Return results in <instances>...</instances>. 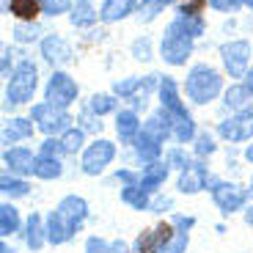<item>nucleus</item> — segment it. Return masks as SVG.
<instances>
[{"label": "nucleus", "mask_w": 253, "mask_h": 253, "mask_svg": "<svg viewBox=\"0 0 253 253\" xmlns=\"http://www.w3.org/2000/svg\"><path fill=\"white\" fill-rule=\"evenodd\" d=\"M121 198H124V204H129L132 209H149V193H146L140 184H135V187H124L121 190Z\"/></svg>", "instance_id": "obj_27"}, {"label": "nucleus", "mask_w": 253, "mask_h": 253, "mask_svg": "<svg viewBox=\"0 0 253 253\" xmlns=\"http://www.w3.org/2000/svg\"><path fill=\"white\" fill-rule=\"evenodd\" d=\"M196 152L201 154V157H204V154H212V152H215V140H212V135H209V132H201V135H198Z\"/></svg>", "instance_id": "obj_37"}, {"label": "nucleus", "mask_w": 253, "mask_h": 253, "mask_svg": "<svg viewBox=\"0 0 253 253\" xmlns=\"http://www.w3.org/2000/svg\"><path fill=\"white\" fill-rule=\"evenodd\" d=\"M220 75H217L212 66H207V63H201V66H196V69L190 72L187 83H184V88H187V96L193 102H198V105H204V102H212L217 94H220Z\"/></svg>", "instance_id": "obj_2"}, {"label": "nucleus", "mask_w": 253, "mask_h": 253, "mask_svg": "<svg viewBox=\"0 0 253 253\" xmlns=\"http://www.w3.org/2000/svg\"><path fill=\"white\" fill-rule=\"evenodd\" d=\"M0 190L11 198H19V196H28V184L22 179H11V176H3L0 179Z\"/></svg>", "instance_id": "obj_29"}, {"label": "nucleus", "mask_w": 253, "mask_h": 253, "mask_svg": "<svg viewBox=\"0 0 253 253\" xmlns=\"http://www.w3.org/2000/svg\"><path fill=\"white\" fill-rule=\"evenodd\" d=\"M245 77H248V88H251V91H253V69H251V72H248V75H245Z\"/></svg>", "instance_id": "obj_47"}, {"label": "nucleus", "mask_w": 253, "mask_h": 253, "mask_svg": "<svg viewBox=\"0 0 253 253\" xmlns=\"http://www.w3.org/2000/svg\"><path fill=\"white\" fill-rule=\"evenodd\" d=\"M154 3H160V6H168V3H173V0H154Z\"/></svg>", "instance_id": "obj_49"}, {"label": "nucleus", "mask_w": 253, "mask_h": 253, "mask_svg": "<svg viewBox=\"0 0 253 253\" xmlns=\"http://www.w3.org/2000/svg\"><path fill=\"white\" fill-rule=\"evenodd\" d=\"M61 146H63V154L80 152V146H83V129H66V135H63Z\"/></svg>", "instance_id": "obj_30"}, {"label": "nucleus", "mask_w": 253, "mask_h": 253, "mask_svg": "<svg viewBox=\"0 0 253 253\" xmlns=\"http://www.w3.org/2000/svg\"><path fill=\"white\" fill-rule=\"evenodd\" d=\"M25 240H28V245H31V251H39V248L44 245V240H47L44 228H42V215H36V212L28 217V234H25Z\"/></svg>", "instance_id": "obj_23"}, {"label": "nucleus", "mask_w": 253, "mask_h": 253, "mask_svg": "<svg viewBox=\"0 0 253 253\" xmlns=\"http://www.w3.org/2000/svg\"><path fill=\"white\" fill-rule=\"evenodd\" d=\"M17 228H19V212H17V207L3 204V207H0V234L8 237V234H14Z\"/></svg>", "instance_id": "obj_26"}, {"label": "nucleus", "mask_w": 253, "mask_h": 253, "mask_svg": "<svg viewBox=\"0 0 253 253\" xmlns=\"http://www.w3.org/2000/svg\"><path fill=\"white\" fill-rule=\"evenodd\" d=\"M42 55H44L50 63L61 66V63L69 61L72 50H69V44H66V42H63L61 36H47L44 42H42Z\"/></svg>", "instance_id": "obj_16"}, {"label": "nucleus", "mask_w": 253, "mask_h": 253, "mask_svg": "<svg viewBox=\"0 0 253 253\" xmlns=\"http://www.w3.org/2000/svg\"><path fill=\"white\" fill-rule=\"evenodd\" d=\"M245 0H209V6L215 8V11H237Z\"/></svg>", "instance_id": "obj_38"}, {"label": "nucleus", "mask_w": 253, "mask_h": 253, "mask_svg": "<svg viewBox=\"0 0 253 253\" xmlns=\"http://www.w3.org/2000/svg\"><path fill=\"white\" fill-rule=\"evenodd\" d=\"M160 50H163V58L171 63V66H182L190 58V52H193V36L184 31V25L179 19H173L171 25H168Z\"/></svg>", "instance_id": "obj_3"}, {"label": "nucleus", "mask_w": 253, "mask_h": 253, "mask_svg": "<svg viewBox=\"0 0 253 253\" xmlns=\"http://www.w3.org/2000/svg\"><path fill=\"white\" fill-rule=\"evenodd\" d=\"M61 171H63V168H61V160L42 154V157L36 160V171H33V173H36L39 179H58V176H61Z\"/></svg>", "instance_id": "obj_25"}, {"label": "nucleus", "mask_w": 253, "mask_h": 253, "mask_svg": "<svg viewBox=\"0 0 253 253\" xmlns=\"http://www.w3.org/2000/svg\"><path fill=\"white\" fill-rule=\"evenodd\" d=\"M75 234H77V228L69 226L58 212H50V215H47V240H50L52 245H63V242H69Z\"/></svg>", "instance_id": "obj_14"}, {"label": "nucleus", "mask_w": 253, "mask_h": 253, "mask_svg": "<svg viewBox=\"0 0 253 253\" xmlns=\"http://www.w3.org/2000/svg\"><path fill=\"white\" fill-rule=\"evenodd\" d=\"M160 102H163V110L171 116V126H173V138L179 143H187L193 135H196V126H193V119L184 110L182 99H179V88L171 77H163L160 80Z\"/></svg>", "instance_id": "obj_1"}, {"label": "nucleus", "mask_w": 253, "mask_h": 253, "mask_svg": "<svg viewBox=\"0 0 253 253\" xmlns=\"http://www.w3.org/2000/svg\"><path fill=\"white\" fill-rule=\"evenodd\" d=\"M217 132L228 140V143H242L253 135V113H240L228 121H220Z\"/></svg>", "instance_id": "obj_11"}, {"label": "nucleus", "mask_w": 253, "mask_h": 253, "mask_svg": "<svg viewBox=\"0 0 253 253\" xmlns=\"http://www.w3.org/2000/svg\"><path fill=\"white\" fill-rule=\"evenodd\" d=\"M75 99H77V83L69 75H63V72H55L50 77V83H47V105L63 110Z\"/></svg>", "instance_id": "obj_6"}, {"label": "nucleus", "mask_w": 253, "mask_h": 253, "mask_svg": "<svg viewBox=\"0 0 253 253\" xmlns=\"http://www.w3.org/2000/svg\"><path fill=\"white\" fill-rule=\"evenodd\" d=\"M135 58H140V61H149V39H140V42H135Z\"/></svg>", "instance_id": "obj_41"}, {"label": "nucleus", "mask_w": 253, "mask_h": 253, "mask_svg": "<svg viewBox=\"0 0 253 253\" xmlns=\"http://www.w3.org/2000/svg\"><path fill=\"white\" fill-rule=\"evenodd\" d=\"M184 251H187V231H176V237L168 242V248L163 253H184Z\"/></svg>", "instance_id": "obj_35"}, {"label": "nucleus", "mask_w": 253, "mask_h": 253, "mask_svg": "<svg viewBox=\"0 0 253 253\" xmlns=\"http://www.w3.org/2000/svg\"><path fill=\"white\" fill-rule=\"evenodd\" d=\"M226 105L237 113H253V91L248 85H231L226 91Z\"/></svg>", "instance_id": "obj_17"}, {"label": "nucleus", "mask_w": 253, "mask_h": 253, "mask_svg": "<svg viewBox=\"0 0 253 253\" xmlns=\"http://www.w3.org/2000/svg\"><path fill=\"white\" fill-rule=\"evenodd\" d=\"M168 168H171V165H160V163L149 165V168L140 173V187H143L146 193H152V190L163 187L165 176H168Z\"/></svg>", "instance_id": "obj_19"}, {"label": "nucleus", "mask_w": 253, "mask_h": 253, "mask_svg": "<svg viewBox=\"0 0 253 253\" xmlns=\"http://www.w3.org/2000/svg\"><path fill=\"white\" fill-rule=\"evenodd\" d=\"M245 160H248V163H253V143L245 149Z\"/></svg>", "instance_id": "obj_45"}, {"label": "nucleus", "mask_w": 253, "mask_h": 253, "mask_svg": "<svg viewBox=\"0 0 253 253\" xmlns=\"http://www.w3.org/2000/svg\"><path fill=\"white\" fill-rule=\"evenodd\" d=\"M209 190H212V198H215L217 209H220L223 215H231V212L245 207L248 193L240 184H226V182H217L215 176H209Z\"/></svg>", "instance_id": "obj_5"}, {"label": "nucleus", "mask_w": 253, "mask_h": 253, "mask_svg": "<svg viewBox=\"0 0 253 253\" xmlns=\"http://www.w3.org/2000/svg\"><path fill=\"white\" fill-rule=\"evenodd\" d=\"M0 253H17L14 248H8V245H0Z\"/></svg>", "instance_id": "obj_48"}, {"label": "nucleus", "mask_w": 253, "mask_h": 253, "mask_svg": "<svg viewBox=\"0 0 253 253\" xmlns=\"http://www.w3.org/2000/svg\"><path fill=\"white\" fill-rule=\"evenodd\" d=\"M168 165H171V168H190V157H187V152H184V149H173L171 154H168Z\"/></svg>", "instance_id": "obj_36"}, {"label": "nucleus", "mask_w": 253, "mask_h": 253, "mask_svg": "<svg viewBox=\"0 0 253 253\" xmlns=\"http://www.w3.org/2000/svg\"><path fill=\"white\" fill-rule=\"evenodd\" d=\"M39 3H42V11L50 14V17H58V14H63V11L72 8L69 0H39Z\"/></svg>", "instance_id": "obj_31"}, {"label": "nucleus", "mask_w": 253, "mask_h": 253, "mask_svg": "<svg viewBox=\"0 0 253 253\" xmlns=\"http://www.w3.org/2000/svg\"><path fill=\"white\" fill-rule=\"evenodd\" d=\"M14 33H17L19 42H33L36 33H39V25H36V22H22V25L14 28Z\"/></svg>", "instance_id": "obj_34"}, {"label": "nucleus", "mask_w": 253, "mask_h": 253, "mask_svg": "<svg viewBox=\"0 0 253 253\" xmlns=\"http://www.w3.org/2000/svg\"><path fill=\"white\" fill-rule=\"evenodd\" d=\"M55 212H58V215H61L66 223H69V226H75L77 231H80L83 220L88 217V204L83 201L80 196H66L61 204H58V209H55Z\"/></svg>", "instance_id": "obj_12"}, {"label": "nucleus", "mask_w": 253, "mask_h": 253, "mask_svg": "<svg viewBox=\"0 0 253 253\" xmlns=\"http://www.w3.org/2000/svg\"><path fill=\"white\" fill-rule=\"evenodd\" d=\"M251 196H253V179H251Z\"/></svg>", "instance_id": "obj_51"}, {"label": "nucleus", "mask_w": 253, "mask_h": 253, "mask_svg": "<svg viewBox=\"0 0 253 253\" xmlns=\"http://www.w3.org/2000/svg\"><path fill=\"white\" fill-rule=\"evenodd\" d=\"M8 11H11L14 17L25 19V22H33L36 14L42 11V3H39V0H11V3H8Z\"/></svg>", "instance_id": "obj_22"}, {"label": "nucleus", "mask_w": 253, "mask_h": 253, "mask_svg": "<svg viewBox=\"0 0 253 253\" xmlns=\"http://www.w3.org/2000/svg\"><path fill=\"white\" fill-rule=\"evenodd\" d=\"M245 223H248V226H253V207L245 212Z\"/></svg>", "instance_id": "obj_44"}, {"label": "nucleus", "mask_w": 253, "mask_h": 253, "mask_svg": "<svg viewBox=\"0 0 253 253\" xmlns=\"http://www.w3.org/2000/svg\"><path fill=\"white\" fill-rule=\"evenodd\" d=\"M116 132H119V140L121 143H132L140 132V121L132 110H121L116 116Z\"/></svg>", "instance_id": "obj_18"}, {"label": "nucleus", "mask_w": 253, "mask_h": 253, "mask_svg": "<svg viewBox=\"0 0 253 253\" xmlns=\"http://www.w3.org/2000/svg\"><path fill=\"white\" fill-rule=\"evenodd\" d=\"M113 157H116V146L110 140H96L83 154V171L88 173V176H96V173H102L113 163Z\"/></svg>", "instance_id": "obj_7"}, {"label": "nucleus", "mask_w": 253, "mask_h": 253, "mask_svg": "<svg viewBox=\"0 0 253 253\" xmlns=\"http://www.w3.org/2000/svg\"><path fill=\"white\" fill-rule=\"evenodd\" d=\"M135 0H105L102 6V19L105 22H116V19H124L126 14L132 11Z\"/></svg>", "instance_id": "obj_21"}, {"label": "nucleus", "mask_w": 253, "mask_h": 253, "mask_svg": "<svg viewBox=\"0 0 253 253\" xmlns=\"http://www.w3.org/2000/svg\"><path fill=\"white\" fill-rule=\"evenodd\" d=\"M91 110H94L96 116H102V113H110V110H116V99H113V96H105V94H99V96H94V99H91Z\"/></svg>", "instance_id": "obj_32"}, {"label": "nucleus", "mask_w": 253, "mask_h": 253, "mask_svg": "<svg viewBox=\"0 0 253 253\" xmlns=\"http://www.w3.org/2000/svg\"><path fill=\"white\" fill-rule=\"evenodd\" d=\"M3 160H6L8 171L19 173V176H28V173L36 171V157H33L28 149H8Z\"/></svg>", "instance_id": "obj_15"}, {"label": "nucleus", "mask_w": 253, "mask_h": 253, "mask_svg": "<svg viewBox=\"0 0 253 253\" xmlns=\"http://www.w3.org/2000/svg\"><path fill=\"white\" fill-rule=\"evenodd\" d=\"M126 245L124 242H105L99 240V237H91L88 242H85V253H124Z\"/></svg>", "instance_id": "obj_28"}, {"label": "nucleus", "mask_w": 253, "mask_h": 253, "mask_svg": "<svg viewBox=\"0 0 253 253\" xmlns=\"http://www.w3.org/2000/svg\"><path fill=\"white\" fill-rule=\"evenodd\" d=\"M209 184V171L204 163H190V168H184L182 176H179V190L193 196L198 190H204Z\"/></svg>", "instance_id": "obj_13"}, {"label": "nucleus", "mask_w": 253, "mask_h": 253, "mask_svg": "<svg viewBox=\"0 0 253 253\" xmlns=\"http://www.w3.org/2000/svg\"><path fill=\"white\" fill-rule=\"evenodd\" d=\"M3 75H8V52L3 55Z\"/></svg>", "instance_id": "obj_46"}, {"label": "nucleus", "mask_w": 253, "mask_h": 253, "mask_svg": "<svg viewBox=\"0 0 253 253\" xmlns=\"http://www.w3.org/2000/svg\"><path fill=\"white\" fill-rule=\"evenodd\" d=\"M58 152H63L61 140H52V138H47V140H44V146H42V154H47V157H55Z\"/></svg>", "instance_id": "obj_40"}, {"label": "nucleus", "mask_w": 253, "mask_h": 253, "mask_svg": "<svg viewBox=\"0 0 253 253\" xmlns=\"http://www.w3.org/2000/svg\"><path fill=\"white\" fill-rule=\"evenodd\" d=\"M138 88H140V80H138V77H129V80H119V83L113 85V91H116L119 96H132Z\"/></svg>", "instance_id": "obj_33"}, {"label": "nucleus", "mask_w": 253, "mask_h": 253, "mask_svg": "<svg viewBox=\"0 0 253 253\" xmlns=\"http://www.w3.org/2000/svg\"><path fill=\"white\" fill-rule=\"evenodd\" d=\"M31 135H33V124L28 119H11L6 124V129H3V140L6 143H17V140L31 138Z\"/></svg>", "instance_id": "obj_20"}, {"label": "nucleus", "mask_w": 253, "mask_h": 253, "mask_svg": "<svg viewBox=\"0 0 253 253\" xmlns=\"http://www.w3.org/2000/svg\"><path fill=\"white\" fill-rule=\"evenodd\" d=\"M33 91H36V66L31 61H25L19 63L17 72H14L11 83L6 88V96L11 105H22V102H28L33 96Z\"/></svg>", "instance_id": "obj_4"}, {"label": "nucleus", "mask_w": 253, "mask_h": 253, "mask_svg": "<svg viewBox=\"0 0 253 253\" xmlns=\"http://www.w3.org/2000/svg\"><path fill=\"white\" fill-rule=\"evenodd\" d=\"M168 207H171V198H157V201L152 204V212H165Z\"/></svg>", "instance_id": "obj_43"}, {"label": "nucleus", "mask_w": 253, "mask_h": 253, "mask_svg": "<svg viewBox=\"0 0 253 253\" xmlns=\"http://www.w3.org/2000/svg\"><path fill=\"white\" fill-rule=\"evenodd\" d=\"M223 63L231 77H245L248 69V58H251V44L248 42H231V44L223 47Z\"/></svg>", "instance_id": "obj_10"}, {"label": "nucleus", "mask_w": 253, "mask_h": 253, "mask_svg": "<svg viewBox=\"0 0 253 253\" xmlns=\"http://www.w3.org/2000/svg\"><path fill=\"white\" fill-rule=\"evenodd\" d=\"M245 3H248V6H251V8H253V0H245Z\"/></svg>", "instance_id": "obj_50"}, {"label": "nucleus", "mask_w": 253, "mask_h": 253, "mask_svg": "<svg viewBox=\"0 0 253 253\" xmlns=\"http://www.w3.org/2000/svg\"><path fill=\"white\" fill-rule=\"evenodd\" d=\"M94 19H96V11L91 8L88 0H75V8H72V25L88 28Z\"/></svg>", "instance_id": "obj_24"}, {"label": "nucleus", "mask_w": 253, "mask_h": 253, "mask_svg": "<svg viewBox=\"0 0 253 253\" xmlns=\"http://www.w3.org/2000/svg\"><path fill=\"white\" fill-rule=\"evenodd\" d=\"M204 6H207V0H184L182 8H179V14H190V17H196L198 8H204Z\"/></svg>", "instance_id": "obj_39"}, {"label": "nucleus", "mask_w": 253, "mask_h": 253, "mask_svg": "<svg viewBox=\"0 0 253 253\" xmlns=\"http://www.w3.org/2000/svg\"><path fill=\"white\" fill-rule=\"evenodd\" d=\"M173 226H176V231H187V228L196 226V220L193 217H184V215H176L173 217Z\"/></svg>", "instance_id": "obj_42"}, {"label": "nucleus", "mask_w": 253, "mask_h": 253, "mask_svg": "<svg viewBox=\"0 0 253 253\" xmlns=\"http://www.w3.org/2000/svg\"><path fill=\"white\" fill-rule=\"evenodd\" d=\"M173 237H176L173 226H168V223H160V226H154V228H146V231H140V237L135 240V251H138V253H163Z\"/></svg>", "instance_id": "obj_8"}, {"label": "nucleus", "mask_w": 253, "mask_h": 253, "mask_svg": "<svg viewBox=\"0 0 253 253\" xmlns=\"http://www.w3.org/2000/svg\"><path fill=\"white\" fill-rule=\"evenodd\" d=\"M33 121H39V129L47 135H58L63 129H69V116L63 113L61 108H52V105H36L33 108Z\"/></svg>", "instance_id": "obj_9"}]
</instances>
